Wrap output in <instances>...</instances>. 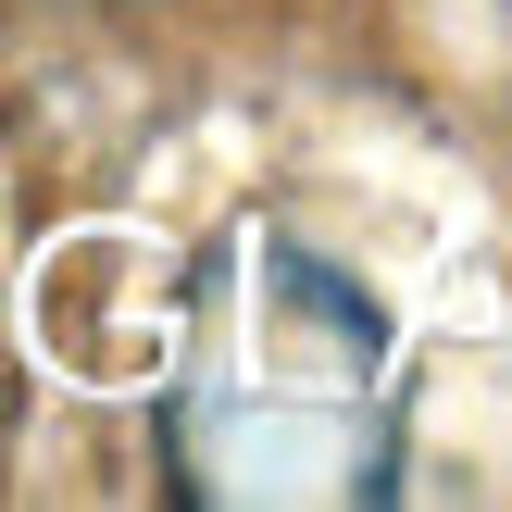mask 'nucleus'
<instances>
[{
  "mask_svg": "<svg viewBox=\"0 0 512 512\" xmlns=\"http://www.w3.org/2000/svg\"><path fill=\"white\" fill-rule=\"evenodd\" d=\"M188 500L313 512L388 488V300L300 225H238L188 288L175 350Z\"/></svg>",
  "mask_w": 512,
  "mask_h": 512,
  "instance_id": "1",
  "label": "nucleus"
}]
</instances>
